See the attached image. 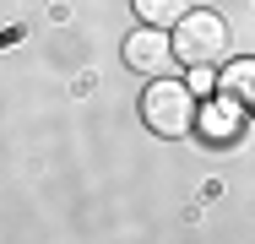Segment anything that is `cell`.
Masks as SVG:
<instances>
[{
    "label": "cell",
    "instance_id": "5",
    "mask_svg": "<svg viewBox=\"0 0 255 244\" xmlns=\"http://www.w3.org/2000/svg\"><path fill=\"white\" fill-rule=\"evenodd\" d=\"M217 87L234 98V103L255 109V60H228V65H223V76H217Z\"/></svg>",
    "mask_w": 255,
    "mask_h": 244
},
{
    "label": "cell",
    "instance_id": "2",
    "mask_svg": "<svg viewBox=\"0 0 255 244\" xmlns=\"http://www.w3.org/2000/svg\"><path fill=\"white\" fill-rule=\"evenodd\" d=\"M174 60L179 65H217L228 54V22L217 11H185L174 22Z\"/></svg>",
    "mask_w": 255,
    "mask_h": 244
},
{
    "label": "cell",
    "instance_id": "3",
    "mask_svg": "<svg viewBox=\"0 0 255 244\" xmlns=\"http://www.w3.org/2000/svg\"><path fill=\"white\" fill-rule=\"evenodd\" d=\"M125 65L141 71V76H174V44H168V27H152L141 22L130 38H125Z\"/></svg>",
    "mask_w": 255,
    "mask_h": 244
},
{
    "label": "cell",
    "instance_id": "1",
    "mask_svg": "<svg viewBox=\"0 0 255 244\" xmlns=\"http://www.w3.org/2000/svg\"><path fill=\"white\" fill-rule=\"evenodd\" d=\"M141 120H147L152 136L179 141V136L196 130V93L185 82H174V76H152V87L141 93Z\"/></svg>",
    "mask_w": 255,
    "mask_h": 244
},
{
    "label": "cell",
    "instance_id": "4",
    "mask_svg": "<svg viewBox=\"0 0 255 244\" xmlns=\"http://www.w3.org/2000/svg\"><path fill=\"white\" fill-rule=\"evenodd\" d=\"M196 125H201V136L212 146H228L245 136V103H234V98H212V103H196Z\"/></svg>",
    "mask_w": 255,
    "mask_h": 244
},
{
    "label": "cell",
    "instance_id": "6",
    "mask_svg": "<svg viewBox=\"0 0 255 244\" xmlns=\"http://www.w3.org/2000/svg\"><path fill=\"white\" fill-rule=\"evenodd\" d=\"M130 5H136V16H141V22H152V27H174V22L190 11L185 0H130Z\"/></svg>",
    "mask_w": 255,
    "mask_h": 244
}]
</instances>
